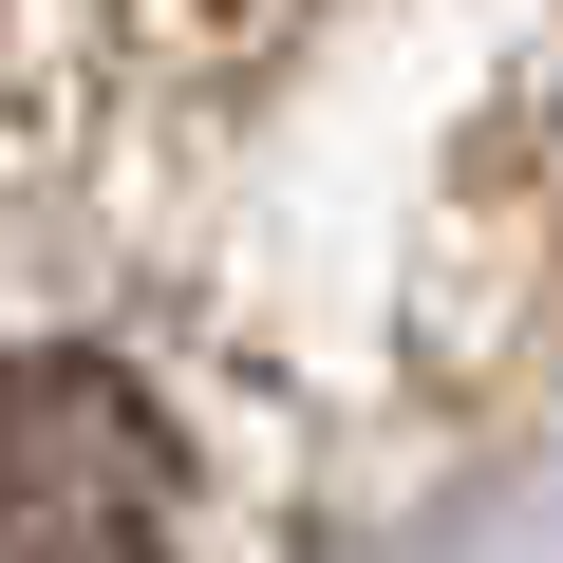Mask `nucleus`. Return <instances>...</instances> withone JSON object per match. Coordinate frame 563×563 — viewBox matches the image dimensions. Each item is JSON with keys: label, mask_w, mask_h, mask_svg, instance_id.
<instances>
[{"label": "nucleus", "mask_w": 563, "mask_h": 563, "mask_svg": "<svg viewBox=\"0 0 563 563\" xmlns=\"http://www.w3.org/2000/svg\"><path fill=\"white\" fill-rule=\"evenodd\" d=\"M0 563H169V413L113 357H0Z\"/></svg>", "instance_id": "obj_1"}]
</instances>
